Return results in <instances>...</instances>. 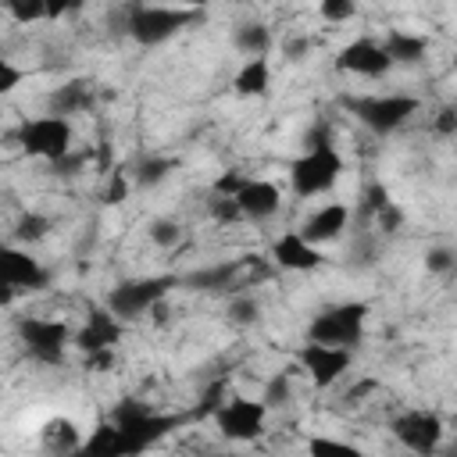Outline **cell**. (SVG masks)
I'll list each match as a JSON object with an SVG mask.
<instances>
[{"mask_svg":"<svg viewBox=\"0 0 457 457\" xmlns=\"http://www.w3.org/2000/svg\"><path fill=\"white\" fill-rule=\"evenodd\" d=\"M339 175H343V157L336 154V146L325 136H318V139L311 136V150L289 164V186L296 196H318V193L332 189Z\"/></svg>","mask_w":457,"mask_h":457,"instance_id":"obj_1","label":"cell"},{"mask_svg":"<svg viewBox=\"0 0 457 457\" xmlns=\"http://www.w3.org/2000/svg\"><path fill=\"white\" fill-rule=\"evenodd\" d=\"M196 21V11L189 7H157V4H143V7H132L129 14V36L143 46H157L164 39H171L175 32H182L186 25Z\"/></svg>","mask_w":457,"mask_h":457,"instance_id":"obj_2","label":"cell"},{"mask_svg":"<svg viewBox=\"0 0 457 457\" xmlns=\"http://www.w3.org/2000/svg\"><path fill=\"white\" fill-rule=\"evenodd\" d=\"M343 104L364 129H371L378 136L396 132L411 114H418V100L414 96H396V93H389V96H346Z\"/></svg>","mask_w":457,"mask_h":457,"instance_id":"obj_3","label":"cell"},{"mask_svg":"<svg viewBox=\"0 0 457 457\" xmlns=\"http://www.w3.org/2000/svg\"><path fill=\"white\" fill-rule=\"evenodd\" d=\"M364 314H368V307L357 303V300H350V303H336V307L321 311V314L311 321L307 339L353 350V346L361 343V336H364Z\"/></svg>","mask_w":457,"mask_h":457,"instance_id":"obj_4","label":"cell"},{"mask_svg":"<svg viewBox=\"0 0 457 457\" xmlns=\"http://www.w3.org/2000/svg\"><path fill=\"white\" fill-rule=\"evenodd\" d=\"M18 143L29 157H43V161H57L71 150V121L61 114H43L21 125Z\"/></svg>","mask_w":457,"mask_h":457,"instance_id":"obj_5","label":"cell"},{"mask_svg":"<svg viewBox=\"0 0 457 457\" xmlns=\"http://www.w3.org/2000/svg\"><path fill=\"white\" fill-rule=\"evenodd\" d=\"M175 286V275H150V278H129L121 286L111 289L107 296V307L121 318V321H132L139 314H146L157 300H164V293Z\"/></svg>","mask_w":457,"mask_h":457,"instance_id":"obj_6","label":"cell"},{"mask_svg":"<svg viewBox=\"0 0 457 457\" xmlns=\"http://www.w3.org/2000/svg\"><path fill=\"white\" fill-rule=\"evenodd\" d=\"M111 421L129 436V443H132L136 453L146 450V446H154V443L175 425V418H161V414H154L150 407H143L139 400H121V403L111 411Z\"/></svg>","mask_w":457,"mask_h":457,"instance_id":"obj_7","label":"cell"},{"mask_svg":"<svg viewBox=\"0 0 457 457\" xmlns=\"http://www.w3.org/2000/svg\"><path fill=\"white\" fill-rule=\"evenodd\" d=\"M214 421L221 428L225 439H257L264 432V418H268V407L264 400H246V396H236V400H221L214 411Z\"/></svg>","mask_w":457,"mask_h":457,"instance_id":"obj_8","label":"cell"},{"mask_svg":"<svg viewBox=\"0 0 457 457\" xmlns=\"http://www.w3.org/2000/svg\"><path fill=\"white\" fill-rule=\"evenodd\" d=\"M18 336L29 350V357H36L39 364H61L64 350H68V325L64 321H50V318H25L18 325Z\"/></svg>","mask_w":457,"mask_h":457,"instance_id":"obj_9","label":"cell"},{"mask_svg":"<svg viewBox=\"0 0 457 457\" xmlns=\"http://www.w3.org/2000/svg\"><path fill=\"white\" fill-rule=\"evenodd\" d=\"M296 361H300V368L314 378V386L328 389V386L350 368V350H346V346H328V343L307 339L303 350L296 353Z\"/></svg>","mask_w":457,"mask_h":457,"instance_id":"obj_10","label":"cell"},{"mask_svg":"<svg viewBox=\"0 0 457 457\" xmlns=\"http://www.w3.org/2000/svg\"><path fill=\"white\" fill-rule=\"evenodd\" d=\"M393 436L414 453H432L443 439V421L432 411H407L393 421Z\"/></svg>","mask_w":457,"mask_h":457,"instance_id":"obj_11","label":"cell"},{"mask_svg":"<svg viewBox=\"0 0 457 457\" xmlns=\"http://www.w3.org/2000/svg\"><path fill=\"white\" fill-rule=\"evenodd\" d=\"M0 286L14 289V293H32L46 286V271L36 257H29V250L21 246H0Z\"/></svg>","mask_w":457,"mask_h":457,"instance_id":"obj_12","label":"cell"},{"mask_svg":"<svg viewBox=\"0 0 457 457\" xmlns=\"http://www.w3.org/2000/svg\"><path fill=\"white\" fill-rule=\"evenodd\" d=\"M336 68H339V71H350V75L378 79V75H386V71L393 68V61H389V54H386L382 43H375V39H353V43H346V46L339 50Z\"/></svg>","mask_w":457,"mask_h":457,"instance_id":"obj_13","label":"cell"},{"mask_svg":"<svg viewBox=\"0 0 457 457\" xmlns=\"http://www.w3.org/2000/svg\"><path fill=\"white\" fill-rule=\"evenodd\" d=\"M118 339H121V318L111 307H89L86 325L75 336V346L86 353H96V350H114Z\"/></svg>","mask_w":457,"mask_h":457,"instance_id":"obj_14","label":"cell"},{"mask_svg":"<svg viewBox=\"0 0 457 457\" xmlns=\"http://www.w3.org/2000/svg\"><path fill=\"white\" fill-rule=\"evenodd\" d=\"M236 204H239V214H243V218L264 221V218H271V214L278 211L282 193H278V186L268 182V179H246L243 189L236 193Z\"/></svg>","mask_w":457,"mask_h":457,"instance_id":"obj_15","label":"cell"},{"mask_svg":"<svg viewBox=\"0 0 457 457\" xmlns=\"http://www.w3.org/2000/svg\"><path fill=\"white\" fill-rule=\"evenodd\" d=\"M271 257H275V264L286 268V271H311V268H318V264L325 261L321 250H318L314 243H307L300 232L278 236L275 246H271Z\"/></svg>","mask_w":457,"mask_h":457,"instance_id":"obj_16","label":"cell"},{"mask_svg":"<svg viewBox=\"0 0 457 457\" xmlns=\"http://www.w3.org/2000/svg\"><path fill=\"white\" fill-rule=\"evenodd\" d=\"M346 221H350V211L343 207V204H325V207H318L307 221H303V228H300V236L307 239V243H328V239H336L343 228H346Z\"/></svg>","mask_w":457,"mask_h":457,"instance_id":"obj_17","label":"cell"},{"mask_svg":"<svg viewBox=\"0 0 457 457\" xmlns=\"http://www.w3.org/2000/svg\"><path fill=\"white\" fill-rule=\"evenodd\" d=\"M82 450H86V453H107V457H129V453H136L132 443H129V436H125L114 421L96 425L93 436L82 443Z\"/></svg>","mask_w":457,"mask_h":457,"instance_id":"obj_18","label":"cell"},{"mask_svg":"<svg viewBox=\"0 0 457 457\" xmlns=\"http://www.w3.org/2000/svg\"><path fill=\"white\" fill-rule=\"evenodd\" d=\"M268 86H271V68H268V57H264V54H261V57H250V61L236 71V79H232V89H236L239 96H264Z\"/></svg>","mask_w":457,"mask_h":457,"instance_id":"obj_19","label":"cell"},{"mask_svg":"<svg viewBox=\"0 0 457 457\" xmlns=\"http://www.w3.org/2000/svg\"><path fill=\"white\" fill-rule=\"evenodd\" d=\"M393 64H418L425 57V39L421 36H407V32H389V39L382 43Z\"/></svg>","mask_w":457,"mask_h":457,"instance_id":"obj_20","label":"cell"},{"mask_svg":"<svg viewBox=\"0 0 457 457\" xmlns=\"http://www.w3.org/2000/svg\"><path fill=\"white\" fill-rule=\"evenodd\" d=\"M86 107H89V89H86V82H64V86L50 96V114H61V118L79 114V111H86Z\"/></svg>","mask_w":457,"mask_h":457,"instance_id":"obj_21","label":"cell"},{"mask_svg":"<svg viewBox=\"0 0 457 457\" xmlns=\"http://www.w3.org/2000/svg\"><path fill=\"white\" fill-rule=\"evenodd\" d=\"M236 46H239L246 57H261V54H268V46H271V32H268L264 25H257V21L239 25V32H236Z\"/></svg>","mask_w":457,"mask_h":457,"instance_id":"obj_22","label":"cell"},{"mask_svg":"<svg viewBox=\"0 0 457 457\" xmlns=\"http://www.w3.org/2000/svg\"><path fill=\"white\" fill-rule=\"evenodd\" d=\"M43 439H46V446H57V450H75V446H79V436H75L71 421H64V418H57V421H46V428H43Z\"/></svg>","mask_w":457,"mask_h":457,"instance_id":"obj_23","label":"cell"},{"mask_svg":"<svg viewBox=\"0 0 457 457\" xmlns=\"http://www.w3.org/2000/svg\"><path fill=\"white\" fill-rule=\"evenodd\" d=\"M232 275H236V264H218V268L196 271L189 282H193L196 289H221V286H228V282H232Z\"/></svg>","mask_w":457,"mask_h":457,"instance_id":"obj_24","label":"cell"},{"mask_svg":"<svg viewBox=\"0 0 457 457\" xmlns=\"http://www.w3.org/2000/svg\"><path fill=\"white\" fill-rule=\"evenodd\" d=\"M46 232H50V221H46L43 214H21V218H18V228H14L18 243H36V239H43Z\"/></svg>","mask_w":457,"mask_h":457,"instance_id":"obj_25","label":"cell"},{"mask_svg":"<svg viewBox=\"0 0 457 457\" xmlns=\"http://www.w3.org/2000/svg\"><path fill=\"white\" fill-rule=\"evenodd\" d=\"M318 11H321L325 21L343 25V21H350L357 14V0H318Z\"/></svg>","mask_w":457,"mask_h":457,"instance_id":"obj_26","label":"cell"},{"mask_svg":"<svg viewBox=\"0 0 457 457\" xmlns=\"http://www.w3.org/2000/svg\"><path fill=\"white\" fill-rule=\"evenodd\" d=\"M168 171H171V161H164V157H150V161H143V164L136 168V179H139V186H157Z\"/></svg>","mask_w":457,"mask_h":457,"instance_id":"obj_27","label":"cell"},{"mask_svg":"<svg viewBox=\"0 0 457 457\" xmlns=\"http://www.w3.org/2000/svg\"><path fill=\"white\" fill-rule=\"evenodd\" d=\"M4 7L11 11L14 21L29 25V21H39L43 18V0H4Z\"/></svg>","mask_w":457,"mask_h":457,"instance_id":"obj_28","label":"cell"},{"mask_svg":"<svg viewBox=\"0 0 457 457\" xmlns=\"http://www.w3.org/2000/svg\"><path fill=\"white\" fill-rule=\"evenodd\" d=\"M289 375L282 371V375H275L271 382H268V389H264V407H282L286 400H289Z\"/></svg>","mask_w":457,"mask_h":457,"instance_id":"obj_29","label":"cell"},{"mask_svg":"<svg viewBox=\"0 0 457 457\" xmlns=\"http://www.w3.org/2000/svg\"><path fill=\"white\" fill-rule=\"evenodd\" d=\"M211 214H214L218 221H236V218H243L236 196H221V193H214V200H211Z\"/></svg>","mask_w":457,"mask_h":457,"instance_id":"obj_30","label":"cell"},{"mask_svg":"<svg viewBox=\"0 0 457 457\" xmlns=\"http://www.w3.org/2000/svg\"><path fill=\"white\" fill-rule=\"evenodd\" d=\"M150 239H154L157 246H171V243H179V225L161 218V221L150 225Z\"/></svg>","mask_w":457,"mask_h":457,"instance_id":"obj_31","label":"cell"},{"mask_svg":"<svg viewBox=\"0 0 457 457\" xmlns=\"http://www.w3.org/2000/svg\"><path fill=\"white\" fill-rule=\"evenodd\" d=\"M425 264H428V271L443 275V271L453 268V250H446V246H432V250L425 253Z\"/></svg>","mask_w":457,"mask_h":457,"instance_id":"obj_32","label":"cell"},{"mask_svg":"<svg viewBox=\"0 0 457 457\" xmlns=\"http://www.w3.org/2000/svg\"><path fill=\"white\" fill-rule=\"evenodd\" d=\"M228 318H232V321H239V325H250V321L257 318V303H253L250 296H239V300H232Z\"/></svg>","mask_w":457,"mask_h":457,"instance_id":"obj_33","label":"cell"},{"mask_svg":"<svg viewBox=\"0 0 457 457\" xmlns=\"http://www.w3.org/2000/svg\"><path fill=\"white\" fill-rule=\"evenodd\" d=\"M243 182H246V175H239V171H225V175L214 179V193H221V196H236V193L243 189Z\"/></svg>","mask_w":457,"mask_h":457,"instance_id":"obj_34","label":"cell"},{"mask_svg":"<svg viewBox=\"0 0 457 457\" xmlns=\"http://www.w3.org/2000/svg\"><path fill=\"white\" fill-rule=\"evenodd\" d=\"M125 196H129V182H125V175H118V171H114V175H111V182H107L104 200H107V204H121Z\"/></svg>","mask_w":457,"mask_h":457,"instance_id":"obj_35","label":"cell"},{"mask_svg":"<svg viewBox=\"0 0 457 457\" xmlns=\"http://www.w3.org/2000/svg\"><path fill=\"white\" fill-rule=\"evenodd\" d=\"M18 82H21V71H18L11 61H4V57H0V96H4V93H11Z\"/></svg>","mask_w":457,"mask_h":457,"instance_id":"obj_36","label":"cell"},{"mask_svg":"<svg viewBox=\"0 0 457 457\" xmlns=\"http://www.w3.org/2000/svg\"><path fill=\"white\" fill-rule=\"evenodd\" d=\"M386 204H389V196H386V189H382V186H371V189L364 193V214H368V211H371V214H378Z\"/></svg>","mask_w":457,"mask_h":457,"instance_id":"obj_37","label":"cell"},{"mask_svg":"<svg viewBox=\"0 0 457 457\" xmlns=\"http://www.w3.org/2000/svg\"><path fill=\"white\" fill-rule=\"evenodd\" d=\"M82 0H43V18H61L68 11H75Z\"/></svg>","mask_w":457,"mask_h":457,"instance_id":"obj_38","label":"cell"},{"mask_svg":"<svg viewBox=\"0 0 457 457\" xmlns=\"http://www.w3.org/2000/svg\"><path fill=\"white\" fill-rule=\"evenodd\" d=\"M307 46H311V39H307V36H296V39H286L282 54H286V61H303Z\"/></svg>","mask_w":457,"mask_h":457,"instance_id":"obj_39","label":"cell"},{"mask_svg":"<svg viewBox=\"0 0 457 457\" xmlns=\"http://www.w3.org/2000/svg\"><path fill=\"white\" fill-rule=\"evenodd\" d=\"M436 132H439V136H453V132H457V111H453V107H443V111H439Z\"/></svg>","mask_w":457,"mask_h":457,"instance_id":"obj_40","label":"cell"},{"mask_svg":"<svg viewBox=\"0 0 457 457\" xmlns=\"http://www.w3.org/2000/svg\"><path fill=\"white\" fill-rule=\"evenodd\" d=\"M311 450L314 453H353V446L336 443V439H311Z\"/></svg>","mask_w":457,"mask_h":457,"instance_id":"obj_41","label":"cell"},{"mask_svg":"<svg viewBox=\"0 0 457 457\" xmlns=\"http://www.w3.org/2000/svg\"><path fill=\"white\" fill-rule=\"evenodd\" d=\"M182 4H189V7H204V4H211V0H182Z\"/></svg>","mask_w":457,"mask_h":457,"instance_id":"obj_42","label":"cell"}]
</instances>
